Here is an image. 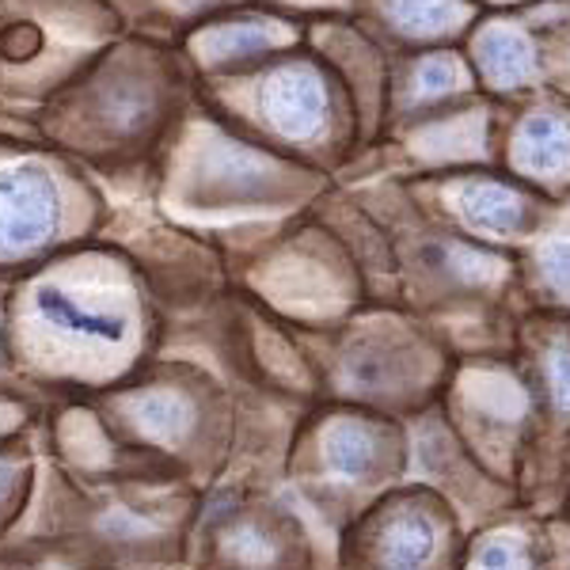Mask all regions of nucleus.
<instances>
[{"label":"nucleus","mask_w":570,"mask_h":570,"mask_svg":"<svg viewBox=\"0 0 570 570\" xmlns=\"http://www.w3.org/2000/svg\"><path fill=\"white\" fill-rule=\"evenodd\" d=\"M179 4H187V8H202V4H217V0H179Z\"/></svg>","instance_id":"nucleus-13"},{"label":"nucleus","mask_w":570,"mask_h":570,"mask_svg":"<svg viewBox=\"0 0 570 570\" xmlns=\"http://www.w3.org/2000/svg\"><path fill=\"white\" fill-rule=\"evenodd\" d=\"M35 305L53 327H66L72 335H88V338H99V343H122L126 338V316H115V312H91L85 305L69 297V293L53 289L46 285L35 297Z\"/></svg>","instance_id":"nucleus-8"},{"label":"nucleus","mask_w":570,"mask_h":570,"mask_svg":"<svg viewBox=\"0 0 570 570\" xmlns=\"http://www.w3.org/2000/svg\"><path fill=\"white\" fill-rule=\"evenodd\" d=\"M61 202L39 168L0 171V252H27L58 233Z\"/></svg>","instance_id":"nucleus-2"},{"label":"nucleus","mask_w":570,"mask_h":570,"mask_svg":"<svg viewBox=\"0 0 570 570\" xmlns=\"http://www.w3.org/2000/svg\"><path fill=\"white\" fill-rule=\"evenodd\" d=\"M475 570H525V563H521V548L518 544H491L483 548L480 556V567Z\"/></svg>","instance_id":"nucleus-11"},{"label":"nucleus","mask_w":570,"mask_h":570,"mask_svg":"<svg viewBox=\"0 0 570 570\" xmlns=\"http://www.w3.org/2000/svg\"><path fill=\"white\" fill-rule=\"evenodd\" d=\"M263 118L289 141H320L331 126V91L312 61L274 69L259 91Z\"/></svg>","instance_id":"nucleus-1"},{"label":"nucleus","mask_w":570,"mask_h":570,"mask_svg":"<svg viewBox=\"0 0 570 570\" xmlns=\"http://www.w3.org/2000/svg\"><path fill=\"white\" fill-rule=\"evenodd\" d=\"M540 278L559 301L570 305V233H556L540 244Z\"/></svg>","instance_id":"nucleus-10"},{"label":"nucleus","mask_w":570,"mask_h":570,"mask_svg":"<svg viewBox=\"0 0 570 570\" xmlns=\"http://www.w3.org/2000/svg\"><path fill=\"white\" fill-rule=\"evenodd\" d=\"M472 85H475L472 61H464L456 50H430L411 61L407 80H403V104L430 107L438 99H449Z\"/></svg>","instance_id":"nucleus-7"},{"label":"nucleus","mask_w":570,"mask_h":570,"mask_svg":"<svg viewBox=\"0 0 570 570\" xmlns=\"http://www.w3.org/2000/svg\"><path fill=\"white\" fill-rule=\"evenodd\" d=\"M491 4H521V0H491Z\"/></svg>","instance_id":"nucleus-14"},{"label":"nucleus","mask_w":570,"mask_h":570,"mask_svg":"<svg viewBox=\"0 0 570 570\" xmlns=\"http://www.w3.org/2000/svg\"><path fill=\"white\" fill-rule=\"evenodd\" d=\"M472 61L487 88L518 91L540 80L544 53L518 20H487L472 31Z\"/></svg>","instance_id":"nucleus-3"},{"label":"nucleus","mask_w":570,"mask_h":570,"mask_svg":"<svg viewBox=\"0 0 570 570\" xmlns=\"http://www.w3.org/2000/svg\"><path fill=\"white\" fill-rule=\"evenodd\" d=\"M376 16L400 39L438 42L464 35L475 20L472 0H376Z\"/></svg>","instance_id":"nucleus-6"},{"label":"nucleus","mask_w":570,"mask_h":570,"mask_svg":"<svg viewBox=\"0 0 570 570\" xmlns=\"http://www.w3.org/2000/svg\"><path fill=\"white\" fill-rule=\"evenodd\" d=\"M278 42H285V31L274 20L228 23L202 39V53L209 61H240V58H255L263 50H274Z\"/></svg>","instance_id":"nucleus-9"},{"label":"nucleus","mask_w":570,"mask_h":570,"mask_svg":"<svg viewBox=\"0 0 570 570\" xmlns=\"http://www.w3.org/2000/svg\"><path fill=\"white\" fill-rule=\"evenodd\" d=\"M551 376H556V384H559V400L570 407V354H556V365H551Z\"/></svg>","instance_id":"nucleus-12"},{"label":"nucleus","mask_w":570,"mask_h":570,"mask_svg":"<svg viewBox=\"0 0 570 570\" xmlns=\"http://www.w3.org/2000/svg\"><path fill=\"white\" fill-rule=\"evenodd\" d=\"M453 206L468 228L499 240H518L537 225V202L499 179H468L453 187Z\"/></svg>","instance_id":"nucleus-4"},{"label":"nucleus","mask_w":570,"mask_h":570,"mask_svg":"<svg viewBox=\"0 0 570 570\" xmlns=\"http://www.w3.org/2000/svg\"><path fill=\"white\" fill-rule=\"evenodd\" d=\"M510 160L525 179L567 183L570 179V110L537 107L518 122L510 141Z\"/></svg>","instance_id":"nucleus-5"}]
</instances>
